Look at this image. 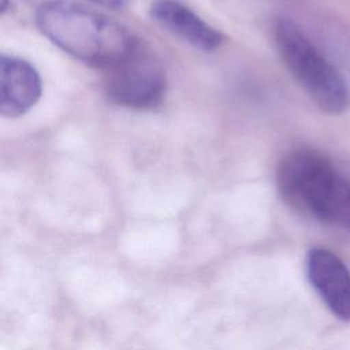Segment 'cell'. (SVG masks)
I'll return each mask as SVG.
<instances>
[{"instance_id":"cell-1","label":"cell","mask_w":350,"mask_h":350,"mask_svg":"<svg viewBox=\"0 0 350 350\" xmlns=\"http://www.w3.org/2000/svg\"><path fill=\"white\" fill-rule=\"evenodd\" d=\"M36 25L53 45L92 67L109 70L139 51L126 26L72 0L42 3Z\"/></svg>"},{"instance_id":"cell-2","label":"cell","mask_w":350,"mask_h":350,"mask_svg":"<svg viewBox=\"0 0 350 350\" xmlns=\"http://www.w3.org/2000/svg\"><path fill=\"white\" fill-rule=\"evenodd\" d=\"M276 187L298 213L350 230V180L324 153L312 148L286 153L276 170Z\"/></svg>"},{"instance_id":"cell-3","label":"cell","mask_w":350,"mask_h":350,"mask_svg":"<svg viewBox=\"0 0 350 350\" xmlns=\"http://www.w3.org/2000/svg\"><path fill=\"white\" fill-rule=\"evenodd\" d=\"M272 31L283 63L316 105L329 115L345 112L350 104L347 85L305 31L286 16L275 21Z\"/></svg>"},{"instance_id":"cell-4","label":"cell","mask_w":350,"mask_h":350,"mask_svg":"<svg viewBox=\"0 0 350 350\" xmlns=\"http://www.w3.org/2000/svg\"><path fill=\"white\" fill-rule=\"evenodd\" d=\"M167 85L163 66L137 51L109 68L104 88L107 97L116 105L130 109H152L163 103Z\"/></svg>"},{"instance_id":"cell-5","label":"cell","mask_w":350,"mask_h":350,"mask_svg":"<svg viewBox=\"0 0 350 350\" xmlns=\"http://www.w3.org/2000/svg\"><path fill=\"white\" fill-rule=\"evenodd\" d=\"M306 276L325 306L343 321L350 320V271L331 250L313 247L306 256Z\"/></svg>"},{"instance_id":"cell-6","label":"cell","mask_w":350,"mask_h":350,"mask_svg":"<svg viewBox=\"0 0 350 350\" xmlns=\"http://www.w3.org/2000/svg\"><path fill=\"white\" fill-rule=\"evenodd\" d=\"M42 93L41 77L27 60L1 53L0 56V113L15 119L27 113Z\"/></svg>"},{"instance_id":"cell-7","label":"cell","mask_w":350,"mask_h":350,"mask_svg":"<svg viewBox=\"0 0 350 350\" xmlns=\"http://www.w3.org/2000/svg\"><path fill=\"white\" fill-rule=\"evenodd\" d=\"M150 18L161 27L202 52L217 49L223 34L201 19L193 10L176 0H156L149 8Z\"/></svg>"},{"instance_id":"cell-8","label":"cell","mask_w":350,"mask_h":350,"mask_svg":"<svg viewBox=\"0 0 350 350\" xmlns=\"http://www.w3.org/2000/svg\"><path fill=\"white\" fill-rule=\"evenodd\" d=\"M88 1L101 5V7H105V8H109V10H113V11L123 10L130 4V0H88Z\"/></svg>"},{"instance_id":"cell-9","label":"cell","mask_w":350,"mask_h":350,"mask_svg":"<svg viewBox=\"0 0 350 350\" xmlns=\"http://www.w3.org/2000/svg\"><path fill=\"white\" fill-rule=\"evenodd\" d=\"M8 7H10V1L8 0H1L0 1V12L1 14H4L8 10Z\"/></svg>"}]
</instances>
